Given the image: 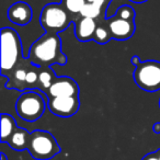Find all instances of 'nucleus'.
<instances>
[{
	"label": "nucleus",
	"instance_id": "obj_19",
	"mask_svg": "<svg viewBox=\"0 0 160 160\" xmlns=\"http://www.w3.org/2000/svg\"><path fill=\"white\" fill-rule=\"evenodd\" d=\"M87 2L93 3V5H97V6H99V7L107 10L108 8H109L110 3H111V0H87Z\"/></svg>",
	"mask_w": 160,
	"mask_h": 160
},
{
	"label": "nucleus",
	"instance_id": "obj_14",
	"mask_svg": "<svg viewBox=\"0 0 160 160\" xmlns=\"http://www.w3.org/2000/svg\"><path fill=\"white\" fill-rule=\"evenodd\" d=\"M17 127L13 116L7 113L1 114V142H7Z\"/></svg>",
	"mask_w": 160,
	"mask_h": 160
},
{
	"label": "nucleus",
	"instance_id": "obj_13",
	"mask_svg": "<svg viewBox=\"0 0 160 160\" xmlns=\"http://www.w3.org/2000/svg\"><path fill=\"white\" fill-rule=\"evenodd\" d=\"M30 137H31V133L28 129L22 128V127H17L14 133L12 134L11 137L7 142V144H9V146L13 150L17 151L28 150Z\"/></svg>",
	"mask_w": 160,
	"mask_h": 160
},
{
	"label": "nucleus",
	"instance_id": "obj_9",
	"mask_svg": "<svg viewBox=\"0 0 160 160\" xmlns=\"http://www.w3.org/2000/svg\"><path fill=\"white\" fill-rule=\"evenodd\" d=\"M79 86L71 77H56L47 90V98L51 97H79Z\"/></svg>",
	"mask_w": 160,
	"mask_h": 160
},
{
	"label": "nucleus",
	"instance_id": "obj_2",
	"mask_svg": "<svg viewBox=\"0 0 160 160\" xmlns=\"http://www.w3.org/2000/svg\"><path fill=\"white\" fill-rule=\"evenodd\" d=\"M22 60V43L19 33L11 28H2L1 29V76L8 78Z\"/></svg>",
	"mask_w": 160,
	"mask_h": 160
},
{
	"label": "nucleus",
	"instance_id": "obj_15",
	"mask_svg": "<svg viewBox=\"0 0 160 160\" xmlns=\"http://www.w3.org/2000/svg\"><path fill=\"white\" fill-rule=\"evenodd\" d=\"M112 40V35L110 29L107 23V17L99 19L98 20V27L94 32L93 41H96L99 44H107Z\"/></svg>",
	"mask_w": 160,
	"mask_h": 160
},
{
	"label": "nucleus",
	"instance_id": "obj_7",
	"mask_svg": "<svg viewBox=\"0 0 160 160\" xmlns=\"http://www.w3.org/2000/svg\"><path fill=\"white\" fill-rule=\"evenodd\" d=\"M136 85L148 92L160 90V62L145 60L136 66L133 73Z\"/></svg>",
	"mask_w": 160,
	"mask_h": 160
},
{
	"label": "nucleus",
	"instance_id": "obj_11",
	"mask_svg": "<svg viewBox=\"0 0 160 160\" xmlns=\"http://www.w3.org/2000/svg\"><path fill=\"white\" fill-rule=\"evenodd\" d=\"M75 35L80 42H89L93 40L94 32L98 27V20L91 18H86L79 14L78 18H75Z\"/></svg>",
	"mask_w": 160,
	"mask_h": 160
},
{
	"label": "nucleus",
	"instance_id": "obj_5",
	"mask_svg": "<svg viewBox=\"0 0 160 160\" xmlns=\"http://www.w3.org/2000/svg\"><path fill=\"white\" fill-rule=\"evenodd\" d=\"M75 18L67 11L62 3H48L42 9L40 22L42 28L49 33H57L65 31Z\"/></svg>",
	"mask_w": 160,
	"mask_h": 160
},
{
	"label": "nucleus",
	"instance_id": "obj_1",
	"mask_svg": "<svg viewBox=\"0 0 160 160\" xmlns=\"http://www.w3.org/2000/svg\"><path fill=\"white\" fill-rule=\"evenodd\" d=\"M28 58L34 66L51 67L66 65L67 57L62 51V40L57 33L46 32L31 45Z\"/></svg>",
	"mask_w": 160,
	"mask_h": 160
},
{
	"label": "nucleus",
	"instance_id": "obj_6",
	"mask_svg": "<svg viewBox=\"0 0 160 160\" xmlns=\"http://www.w3.org/2000/svg\"><path fill=\"white\" fill-rule=\"evenodd\" d=\"M28 151L36 160H49L60 152L56 138L47 131L31 132Z\"/></svg>",
	"mask_w": 160,
	"mask_h": 160
},
{
	"label": "nucleus",
	"instance_id": "obj_16",
	"mask_svg": "<svg viewBox=\"0 0 160 160\" xmlns=\"http://www.w3.org/2000/svg\"><path fill=\"white\" fill-rule=\"evenodd\" d=\"M56 77L57 76L52 70L51 67H41L40 78H38V90H41L46 94L47 90L49 89Z\"/></svg>",
	"mask_w": 160,
	"mask_h": 160
},
{
	"label": "nucleus",
	"instance_id": "obj_3",
	"mask_svg": "<svg viewBox=\"0 0 160 160\" xmlns=\"http://www.w3.org/2000/svg\"><path fill=\"white\" fill-rule=\"evenodd\" d=\"M48 98L41 90H27L16 102V112L22 120L35 122L42 118L47 107Z\"/></svg>",
	"mask_w": 160,
	"mask_h": 160
},
{
	"label": "nucleus",
	"instance_id": "obj_12",
	"mask_svg": "<svg viewBox=\"0 0 160 160\" xmlns=\"http://www.w3.org/2000/svg\"><path fill=\"white\" fill-rule=\"evenodd\" d=\"M7 16L8 19L12 23L24 27V25L29 24L31 22L32 17H33V11H32V8L27 2L18 1V2L10 6L9 9H8Z\"/></svg>",
	"mask_w": 160,
	"mask_h": 160
},
{
	"label": "nucleus",
	"instance_id": "obj_20",
	"mask_svg": "<svg viewBox=\"0 0 160 160\" xmlns=\"http://www.w3.org/2000/svg\"><path fill=\"white\" fill-rule=\"evenodd\" d=\"M142 160H160V148L152 151V152H149L147 155H145Z\"/></svg>",
	"mask_w": 160,
	"mask_h": 160
},
{
	"label": "nucleus",
	"instance_id": "obj_24",
	"mask_svg": "<svg viewBox=\"0 0 160 160\" xmlns=\"http://www.w3.org/2000/svg\"><path fill=\"white\" fill-rule=\"evenodd\" d=\"M131 1H133V2H135V3H144V2H146L147 0H131Z\"/></svg>",
	"mask_w": 160,
	"mask_h": 160
},
{
	"label": "nucleus",
	"instance_id": "obj_17",
	"mask_svg": "<svg viewBox=\"0 0 160 160\" xmlns=\"http://www.w3.org/2000/svg\"><path fill=\"white\" fill-rule=\"evenodd\" d=\"M80 16L99 20V19L103 18V17H107V10L97 5H93V3L87 2L85 5V7H83V9L81 10V12H80Z\"/></svg>",
	"mask_w": 160,
	"mask_h": 160
},
{
	"label": "nucleus",
	"instance_id": "obj_18",
	"mask_svg": "<svg viewBox=\"0 0 160 160\" xmlns=\"http://www.w3.org/2000/svg\"><path fill=\"white\" fill-rule=\"evenodd\" d=\"M62 3L71 16L72 14L79 16L81 10L87 3V0H62Z\"/></svg>",
	"mask_w": 160,
	"mask_h": 160
},
{
	"label": "nucleus",
	"instance_id": "obj_10",
	"mask_svg": "<svg viewBox=\"0 0 160 160\" xmlns=\"http://www.w3.org/2000/svg\"><path fill=\"white\" fill-rule=\"evenodd\" d=\"M32 62L29 58H23V60L13 69L8 77V82L6 87L8 89L20 90V91H27V77L28 71L31 68Z\"/></svg>",
	"mask_w": 160,
	"mask_h": 160
},
{
	"label": "nucleus",
	"instance_id": "obj_21",
	"mask_svg": "<svg viewBox=\"0 0 160 160\" xmlns=\"http://www.w3.org/2000/svg\"><path fill=\"white\" fill-rule=\"evenodd\" d=\"M131 62L132 64H134L135 66H137L138 64L140 62V59H139V57H138L137 55H135V56H133V57L131 58Z\"/></svg>",
	"mask_w": 160,
	"mask_h": 160
},
{
	"label": "nucleus",
	"instance_id": "obj_22",
	"mask_svg": "<svg viewBox=\"0 0 160 160\" xmlns=\"http://www.w3.org/2000/svg\"><path fill=\"white\" fill-rule=\"evenodd\" d=\"M159 105H160V100H159ZM153 132H155L156 134L160 133V123H156V124L153 125Z\"/></svg>",
	"mask_w": 160,
	"mask_h": 160
},
{
	"label": "nucleus",
	"instance_id": "obj_23",
	"mask_svg": "<svg viewBox=\"0 0 160 160\" xmlns=\"http://www.w3.org/2000/svg\"><path fill=\"white\" fill-rule=\"evenodd\" d=\"M0 157H1V160H9V159H8V157H7V155H6L5 152L0 153Z\"/></svg>",
	"mask_w": 160,
	"mask_h": 160
},
{
	"label": "nucleus",
	"instance_id": "obj_8",
	"mask_svg": "<svg viewBox=\"0 0 160 160\" xmlns=\"http://www.w3.org/2000/svg\"><path fill=\"white\" fill-rule=\"evenodd\" d=\"M49 111L59 118H71L80 108L79 97H51L47 102Z\"/></svg>",
	"mask_w": 160,
	"mask_h": 160
},
{
	"label": "nucleus",
	"instance_id": "obj_4",
	"mask_svg": "<svg viewBox=\"0 0 160 160\" xmlns=\"http://www.w3.org/2000/svg\"><path fill=\"white\" fill-rule=\"evenodd\" d=\"M135 17V10L132 6H120L116 9V13L107 19L112 38L116 41H126L131 38L136 30Z\"/></svg>",
	"mask_w": 160,
	"mask_h": 160
}]
</instances>
